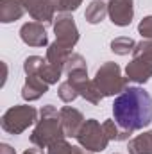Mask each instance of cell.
I'll list each match as a JSON object with an SVG mask.
<instances>
[{
    "label": "cell",
    "instance_id": "obj_28",
    "mask_svg": "<svg viewBox=\"0 0 152 154\" xmlns=\"http://www.w3.org/2000/svg\"><path fill=\"white\" fill-rule=\"evenodd\" d=\"M72 154H93L90 152V151H86L84 147H81V145H74V152Z\"/></svg>",
    "mask_w": 152,
    "mask_h": 154
},
{
    "label": "cell",
    "instance_id": "obj_23",
    "mask_svg": "<svg viewBox=\"0 0 152 154\" xmlns=\"http://www.w3.org/2000/svg\"><path fill=\"white\" fill-rule=\"evenodd\" d=\"M47 149H48L47 154H72V152H74V145H72V143H68L65 138H63V140H57L56 143L48 145Z\"/></svg>",
    "mask_w": 152,
    "mask_h": 154
},
{
    "label": "cell",
    "instance_id": "obj_7",
    "mask_svg": "<svg viewBox=\"0 0 152 154\" xmlns=\"http://www.w3.org/2000/svg\"><path fill=\"white\" fill-rule=\"evenodd\" d=\"M54 32H56V41L61 45L74 48L79 41V29L75 25V20L72 13H59L54 20Z\"/></svg>",
    "mask_w": 152,
    "mask_h": 154
},
{
    "label": "cell",
    "instance_id": "obj_18",
    "mask_svg": "<svg viewBox=\"0 0 152 154\" xmlns=\"http://www.w3.org/2000/svg\"><path fill=\"white\" fill-rule=\"evenodd\" d=\"M102 127H104V131H106L109 142H123V140H129L131 134H132L131 131L120 127V125L114 122V118L113 120H104V122H102Z\"/></svg>",
    "mask_w": 152,
    "mask_h": 154
},
{
    "label": "cell",
    "instance_id": "obj_11",
    "mask_svg": "<svg viewBox=\"0 0 152 154\" xmlns=\"http://www.w3.org/2000/svg\"><path fill=\"white\" fill-rule=\"evenodd\" d=\"M20 38L29 47H47L48 36L45 31V25L39 22H27L20 29Z\"/></svg>",
    "mask_w": 152,
    "mask_h": 154
},
{
    "label": "cell",
    "instance_id": "obj_25",
    "mask_svg": "<svg viewBox=\"0 0 152 154\" xmlns=\"http://www.w3.org/2000/svg\"><path fill=\"white\" fill-rule=\"evenodd\" d=\"M81 4H82V0H61L59 11L61 13H74V11H77V7Z\"/></svg>",
    "mask_w": 152,
    "mask_h": 154
},
{
    "label": "cell",
    "instance_id": "obj_6",
    "mask_svg": "<svg viewBox=\"0 0 152 154\" xmlns=\"http://www.w3.org/2000/svg\"><path fill=\"white\" fill-rule=\"evenodd\" d=\"M77 142L81 147H84L90 152H100V151L108 149L109 138H108V134L99 120L88 118L77 134Z\"/></svg>",
    "mask_w": 152,
    "mask_h": 154
},
{
    "label": "cell",
    "instance_id": "obj_17",
    "mask_svg": "<svg viewBox=\"0 0 152 154\" xmlns=\"http://www.w3.org/2000/svg\"><path fill=\"white\" fill-rule=\"evenodd\" d=\"M79 95L86 100V102H90V104H100V100L104 99V95H102V91H100V88L97 86V82L95 81H91V79H88L86 82H82L81 86H79Z\"/></svg>",
    "mask_w": 152,
    "mask_h": 154
},
{
    "label": "cell",
    "instance_id": "obj_27",
    "mask_svg": "<svg viewBox=\"0 0 152 154\" xmlns=\"http://www.w3.org/2000/svg\"><path fill=\"white\" fill-rule=\"evenodd\" d=\"M22 154H45V152H43V149H41V147H36V145H32L31 149H25V151H23Z\"/></svg>",
    "mask_w": 152,
    "mask_h": 154
},
{
    "label": "cell",
    "instance_id": "obj_4",
    "mask_svg": "<svg viewBox=\"0 0 152 154\" xmlns=\"http://www.w3.org/2000/svg\"><path fill=\"white\" fill-rule=\"evenodd\" d=\"M93 81L97 82V86L100 88L104 97H114V95L118 97L122 91H125L129 88L127 86L129 79L122 75L120 66L113 61H106L104 65H100Z\"/></svg>",
    "mask_w": 152,
    "mask_h": 154
},
{
    "label": "cell",
    "instance_id": "obj_24",
    "mask_svg": "<svg viewBox=\"0 0 152 154\" xmlns=\"http://www.w3.org/2000/svg\"><path fill=\"white\" fill-rule=\"evenodd\" d=\"M138 32L141 34L143 39H152V14L150 16H145L140 25H138Z\"/></svg>",
    "mask_w": 152,
    "mask_h": 154
},
{
    "label": "cell",
    "instance_id": "obj_10",
    "mask_svg": "<svg viewBox=\"0 0 152 154\" xmlns=\"http://www.w3.org/2000/svg\"><path fill=\"white\" fill-rule=\"evenodd\" d=\"M59 118H61V125H63V131H65V136L68 138H77L81 127L84 125V115L72 108V106H65L59 109Z\"/></svg>",
    "mask_w": 152,
    "mask_h": 154
},
{
    "label": "cell",
    "instance_id": "obj_21",
    "mask_svg": "<svg viewBox=\"0 0 152 154\" xmlns=\"http://www.w3.org/2000/svg\"><path fill=\"white\" fill-rule=\"evenodd\" d=\"M57 95H59V99H61L63 102H66V104H68V102H74L77 97H79V90H77L70 81H65V82H61V84H59Z\"/></svg>",
    "mask_w": 152,
    "mask_h": 154
},
{
    "label": "cell",
    "instance_id": "obj_16",
    "mask_svg": "<svg viewBox=\"0 0 152 154\" xmlns=\"http://www.w3.org/2000/svg\"><path fill=\"white\" fill-rule=\"evenodd\" d=\"M129 154H152V131H145L129 140Z\"/></svg>",
    "mask_w": 152,
    "mask_h": 154
},
{
    "label": "cell",
    "instance_id": "obj_8",
    "mask_svg": "<svg viewBox=\"0 0 152 154\" xmlns=\"http://www.w3.org/2000/svg\"><path fill=\"white\" fill-rule=\"evenodd\" d=\"M25 11L32 16L34 22L50 25L56 20V11H59L61 0H22Z\"/></svg>",
    "mask_w": 152,
    "mask_h": 154
},
{
    "label": "cell",
    "instance_id": "obj_20",
    "mask_svg": "<svg viewBox=\"0 0 152 154\" xmlns=\"http://www.w3.org/2000/svg\"><path fill=\"white\" fill-rule=\"evenodd\" d=\"M45 65H47V59H43L39 56H31L23 61V72H25V75H39Z\"/></svg>",
    "mask_w": 152,
    "mask_h": 154
},
{
    "label": "cell",
    "instance_id": "obj_3",
    "mask_svg": "<svg viewBox=\"0 0 152 154\" xmlns=\"http://www.w3.org/2000/svg\"><path fill=\"white\" fill-rule=\"evenodd\" d=\"M125 77L138 84H145L152 77V39L136 43L132 50V61L125 66Z\"/></svg>",
    "mask_w": 152,
    "mask_h": 154
},
{
    "label": "cell",
    "instance_id": "obj_5",
    "mask_svg": "<svg viewBox=\"0 0 152 154\" xmlns=\"http://www.w3.org/2000/svg\"><path fill=\"white\" fill-rule=\"evenodd\" d=\"M38 122V109L29 104H18L9 108L0 120V125L9 134H22L32 124Z\"/></svg>",
    "mask_w": 152,
    "mask_h": 154
},
{
    "label": "cell",
    "instance_id": "obj_1",
    "mask_svg": "<svg viewBox=\"0 0 152 154\" xmlns=\"http://www.w3.org/2000/svg\"><path fill=\"white\" fill-rule=\"evenodd\" d=\"M114 122L134 133L145 129L152 122V97L145 88L129 86L113 102Z\"/></svg>",
    "mask_w": 152,
    "mask_h": 154
},
{
    "label": "cell",
    "instance_id": "obj_12",
    "mask_svg": "<svg viewBox=\"0 0 152 154\" xmlns=\"http://www.w3.org/2000/svg\"><path fill=\"white\" fill-rule=\"evenodd\" d=\"M48 88H50V84H47L39 75H27L25 84H23V88H22V97H23V100H27V102L38 100V99H41V97L48 91Z\"/></svg>",
    "mask_w": 152,
    "mask_h": 154
},
{
    "label": "cell",
    "instance_id": "obj_26",
    "mask_svg": "<svg viewBox=\"0 0 152 154\" xmlns=\"http://www.w3.org/2000/svg\"><path fill=\"white\" fill-rule=\"evenodd\" d=\"M0 154H16V152H14V149H13L11 145L2 143V145H0Z\"/></svg>",
    "mask_w": 152,
    "mask_h": 154
},
{
    "label": "cell",
    "instance_id": "obj_2",
    "mask_svg": "<svg viewBox=\"0 0 152 154\" xmlns=\"http://www.w3.org/2000/svg\"><path fill=\"white\" fill-rule=\"evenodd\" d=\"M63 138H65V131L61 125L59 111L52 104L43 106L39 109V118L36 122V127L31 133V143L36 147H41V149H47L48 145H52Z\"/></svg>",
    "mask_w": 152,
    "mask_h": 154
},
{
    "label": "cell",
    "instance_id": "obj_22",
    "mask_svg": "<svg viewBox=\"0 0 152 154\" xmlns=\"http://www.w3.org/2000/svg\"><path fill=\"white\" fill-rule=\"evenodd\" d=\"M82 68H88V65H86L84 57H82L81 54L72 52V54H70V57H68V59H66V63H65V68H63V72L68 75L70 72H74V70H82Z\"/></svg>",
    "mask_w": 152,
    "mask_h": 154
},
{
    "label": "cell",
    "instance_id": "obj_14",
    "mask_svg": "<svg viewBox=\"0 0 152 154\" xmlns=\"http://www.w3.org/2000/svg\"><path fill=\"white\" fill-rule=\"evenodd\" d=\"M70 54H72V48L61 45L59 41H54V43L48 45V48H47V57H45V59H47L50 65H54L56 68L63 70L66 59L70 57Z\"/></svg>",
    "mask_w": 152,
    "mask_h": 154
},
{
    "label": "cell",
    "instance_id": "obj_13",
    "mask_svg": "<svg viewBox=\"0 0 152 154\" xmlns=\"http://www.w3.org/2000/svg\"><path fill=\"white\" fill-rule=\"evenodd\" d=\"M25 5L22 0H0V22L11 23L23 16Z\"/></svg>",
    "mask_w": 152,
    "mask_h": 154
},
{
    "label": "cell",
    "instance_id": "obj_9",
    "mask_svg": "<svg viewBox=\"0 0 152 154\" xmlns=\"http://www.w3.org/2000/svg\"><path fill=\"white\" fill-rule=\"evenodd\" d=\"M108 14L114 25L127 27L134 18V0H109Z\"/></svg>",
    "mask_w": 152,
    "mask_h": 154
},
{
    "label": "cell",
    "instance_id": "obj_15",
    "mask_svg": "<svg viewBox=\"0 0 152 154\" xmlns=\"http://www.w3.org/2000/svg\"><path fill=\"white\" fill-rule=\"evenodd\" d=\"M108 16V4H104V0H91L86 7V13H84V18L88 23L91 25H97L100 23L104 18Z\"/></svg>",
    "mask_w": 152,
    "mask_h": 154
},
{
    "label": "cell",
    "instance_id": "obj_19",
    "mask_svg": "<svg viewBox=\"0 0 152 154\" xmlns=\"http://www.w3.org/2000/svg\"><path fill=\"white\" fill-rule=\"evenodd\" d=\"M136 47V41L132 38H127V36H120V38H114L111 41V50L118 56H127V54H132Z\"/></svg>",
    "mask_w": 152,
    "mask_h": 154
}]
</instances>
